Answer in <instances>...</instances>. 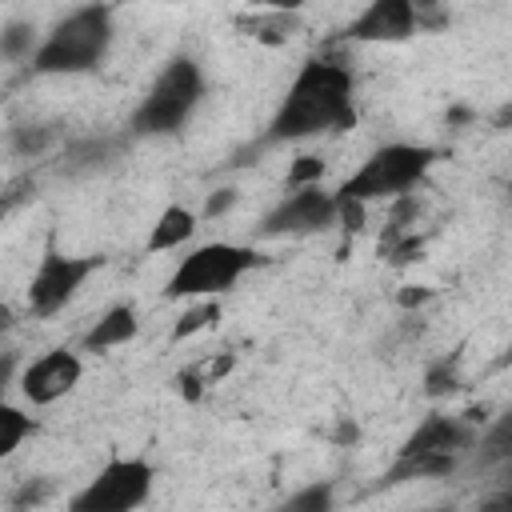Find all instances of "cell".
<instances>
[{"label":"cell","instance_id":"cell-24","mask_svg":"<svg viewBox=\"0 0 512 512\" xmlns=\"http://www.w3.org/2000/svg\"><path fill=\"white\" fill-rule=\"evenodd\" d=\"M480 448H484V456H480L484 464H492V460H508V452H512V448H508V416H500V420L492 424V432L480 440Z\"/></svg>","mask_w":512,"mask_h":512},{"label":"cell","instance_id":"cell-26","mask_svg":"<svg viewBox=\"0 0 512 512\" xmlns=\"http://www.w3.org/2000/svg\"><path fill=\"white\" fill-rule=\"evenodd\" d=\"M332 200H336V220H340V228H344V232H360V228H364V204L340 200V196H332Z\"/></svg>","mask_w":512,"mask_h":512},{"label":"cell","instance_id":"cell-17","mask_svg":"<svg viewBox=\"0 0 512 512\" xmlns=\"http://www.w3.org/2000/svg\"><path fill=\"white\" fill-rule=\"evenodd\" d=\"M56 140H60V124H20V128H12V136H8V144H12L16 156H40V152H48Z\"/></svg>","mask_w":512,"mask_h":512},{"label":"cell","instance_id":"cell-20","mask_svg":"<svg viewBox=\"0 0 512 512\" xmlns=\"http://www.w3.org/2000/svg\"><path fill=\"white\" fill-rule=\"evenodd\" d=\"M32 52H36V28L28 20H12L0 32V56L4 60H32Z\"/></svg>","mask_w":512,"mask_h":512},{"label":"cell","instance_id":"cell-18","mask_svg":"<svg viewBox=\"0 0 512 512\" xmlns=\"http://www.w3.org/2000/svg\"><path fill=\"white\" fill-rule=\"evenodd\" d=\"M28 436H32V416L24 408L0 400V460L12 456Z\"/></svg>","mask_w":512,"mask_h":512},{"label":"cell","instance_id":"cell-15","mask_svg":"<svg viewBox=\"0 0 512 512\" xmlns=\"http://www.w3.org/2000/svg\"><path fill=\"white\" fill-rule=\"evenodd\" d=\"M240 28H248L264 44H284L300 28V20L296 12H260V16H240Z\"/></svg>","mask_w":512,"mask_h":512},{"label":"cell","instance_id":"cell-14","mask_svg":"<svg viewBox=\"0 0 512 512\" xmlns=\"http://www.w3.org/2000/svg\"><path fill=\"white\" fill-rule=\"evenodd\" d=\"M456 468V456H396V464L380 476V484H404V480H432L448 476Z\"/></svg>","mask_w":512,"mask_h":512},{"label":"cell","instance_id":"cell-3","mask_svg":"<svg viewBox=\"0 0 512 512\" xmlns=\"http://www.w3.org/2000/svg\"><path fill=\"white\" fill-rule=\"evenodd\" d=\"M204 68L192 56H172L160 76L152 80L148 96L136 104L132 112V132L136 136H172L184 128V120L192 116V108L204 96Z\"/></svg>","mask_w":512,"mask_h":512},{"label":"cell","instance_id":"cell-29","mask_svg":"<svg viewBox=\"0 0 512 512\" xmlns=\"http://www.w3.org/2000/svg\"><path fill=\"white\" fill-rule=\"evenodd\" d=\"M236 204V192L232 188H216L212 196H208V204H204V216H220V212H228Z\"/></svg>","mask_w":512,"mask_h":512},{"label":"cell","instance_id":"cell-10","mask_svg":"<svg viewBox=\"0 0 512 512\" xmlns=\"http://www.w3.org/2000/svg\"><path fill=\"white\" fill-rule=\"evenodd\" d=\"M416 4L412 0H372L352 24H348V40L360 44H396L408 40L416 32Z\"/></svg>","mask_w":512,"mask_h":512},{"label":"cell","instance_id":"cell-19","mask_svg":"<svg viewBox=\"0 0 512 512\" xmlns=\"http://www.w3.org/2000/svg\"><path fill=\"white\" fill-rule=\"evenodd\" d=\"M220 320V300H192L188 312H180V320L172 324V340H188L204 328H212Z\"/></svg>","mask_w":512,"mask_h":512},{"label":"cell","instance_id":"cell-30","mask_svg":"<svg viewBox=\"0 0 512 512\" xmlns=\"http://www.w3.org/2000/svg\"><path fill=\"white\" fill-rule=\"evenodd\" d=\"M180 392H184L188 400H200V396H204V376H200V372H180Z\"/></svg>","mask_w":512,"mask_h":512},{"label":"cell","instance_id":"cell-33","mask_svg":"<svg viewBox=\"0 0 512 512\" xmlns=\"http://www.w3.org/2000/svg\"><path fill=\"white\" fill-rule=\"evenodd\" d=\"M12 324H16V316H12V308H8L4 300H0V332H8Z\"/></svg>","mask_w":512,"mask_h":512},{"label":"cell","instance_id":"cell-28","mask_svg":"<svg viewBox=\"0 0 512 512\" xmlns=\"http://www.w3.org/2000/svg\"><path fill=\"white\" fill-rule=\"evenodd\" d=\"M396 300H400V308H420V304L432 300V288H424V284H404Z\"/></svg>","mask_w":512,"mask_h":512},{"label":"cell","instance_id":"cell-13","mask_svg":"<svg viewBox=\"0 0 512 512\" xmlns=\"http://www.w3.org/2000/svg\"><path fill=\"white\" fill-rule=\"evenodd\" d=\"M192 232H196V216H192L188 208H180V204H168V208L156 216V224H152L144 248H148V252H172V248L188 244Z\"/></svg>","mask_w":512,"mask_h":512},{"label":"cell","instance_id":"cell-4","mask_svg":"<svg viewBox=\"0 0 512 512\" xmlns=\"http://www.w3.org/2000/svg\"><path fill=\"white\" fill-rule=\"evenodd\" d=\"M436 156L440 152L428 148V144H384L340 184L336 196L340 200H356V204L408 196V188L416 180H424V172L436 164Z\"/></svg>","mask_w":512,"mask_h":512},{"label":"cell","instance_id":"cell-6","mask_svg":"<svg viewBox=\"0 0 512 512\" xmlns=\"http://www.w3.org/2000/svg\"><path fill=\"white\" fill-rule=\"evenodd\" d=\"M156 472L140 456H112L84 488L68 496V512H136L152 496Z\"/></svg>","mask_w":512,"mask_h":512},{"label":"cell","instance_id":"cell-21","mask_svg":"<svg viewBox=\"0 0 512 512\" xmlns=\"http://www.w3.org/2000/svg\"><path fill=\"white\" fill-rule=\"evenodd\" d=\"M52 492H56V480L52 476H32V480H20V488L12 492V512H32V508H40L44 500H52Z\"/></svg>","mask_w":512,"mask_h":512},{"label":"cell","instance_id":"cell-9","mask_svg":"<svg viewBox=\"0 0 512 512\" xmlns=\"http://www.w3.org/2000/svg\"><path fill=\"white\" fill-rule=\"evenodd\" d=\"M84 376V360L72 352V348H48L44 356H36L32 364H24L20 372V392L28 404L44 408V404H56L64 400Z\"/></svg>","mask_w":512,"mask_h":512},{"label":"cell","instance_id":"cell-1","mask_svg":"<svg viewBox=\"0 0 512 512\" xmlns=\"http://www.w3.org/2000/svg\"><path fill=\"white\" fill-rule=\"evenodd\" d=\"M352 124H356L352 72L344 68V60L316 56L288 84L260 144H288V140H308L320 132H348Z\"/></svg>","mask_w":512,"mask_h":512},{"label":"cell","instance_id":"cell-11","mask_svg":"<svg viewBox=\"0 0 512 512\" xmlns=\"http://www.w3.org/2000/svg\"><path fill=\"white\" fill-rule=\"evenodd\" d=\"M476 428L464 424L460 416H444V412H432L416 424V432L404 440L400 456H460L476 444Z\"/></svg>","mask_w":512,"mask_h":512},{"label":"cell","instance_id":"cell-2","mask_svg":"<svg viewBox=\"0 0 512 512\" xmlns=\"http://www.w3.org/2000/svg\"><path fill=\"white\" fill-rule=\"evenodd\" d=\"M116 36L112 8L108 4H84L68 12L32 52V72L36 76H80L100 68Z\"/></svg>","mask_w":512,"mask_h":512},{"label":"cell","instance_id":"cell-23","mask_svg":"<svg viewBox=\"0 0 512 512\" xmlns=\"http://www.w3.org/2000/svg\"><path fill=\"white\" fill-rule=\"evenodd\" d=\"M456 388H460V368H456V360H436V364L424 372V392H428L432 400L452 396Z\"/></svg>","mask_w":512,"mask_h":512},{"label":"cell","instance_id":"cell-25","mask_svg":"<svg viewBox=\"0 0 512 512\" xmlns=\"http://www.w3.org/2000/svg\"><path fill=\"white\" fill-rule=\"evenodd\" d=\"M320 176H324V160H320V156H296V164L288 168V184H292V188L320 184Z\"/></svg>","mask_w":512,"mask_h":512},{"label":"cell","instance_id":"cell-8","mask_svg":"<svg viewBox=\"0 0 512 512\" xmlns=\"http://www.w3.org/2000/svg\"><path fill=\"white\" fill-rule=\"evenodd\" d=\"M336 224V200L332 192H324L320 184L308 188H292L264 220H260V236H312Z\"/></svg>","mask_w":512,"mask_h":512},{"label":"cell","instance_id":"cell-22","mask_svg":"<svg viewBox=\"0 0 512 512\" xmlns=\"http://www.w3.org/2000/svg\"><path fill=\"white\" fill-rule=\"evenodd\" d=\"M104 160H112V140H84V144L68 148L64 168L68 172H84V168H100Z\"/></svg>","mask_w":512,"mask_h":512},{"label":"cell","instance_id":"cell-7","mask_svg":"<svg viewBox=\"0 0 512 512\" xmlns=\"http://www.w3.org/2000/svg\"><path fill=\"white\" fill-rule=\"evenodd\" d=\"M96 256H64L60 248H48L28 280V312L32 316H56L96 272Z\"/></svg>","mask_w":512,"mask_h":512},{"label":"cell","instance_id":"cell-27","mask_svg":"<svg viewBox=\"0 0 512 512\" xmlns=\"http://www.w3.org/2000/svg\"><path fill=\"white\" fill-rule=\"evenodd\" d=\"M32 196V180L28 176H20V180H12V184H4V192H0V216H8L16 204H24Z\"/></svg>","mask_w":512,"mask_h":512},{"label":"cell","instance_id":"cell-16","mask_svg":"<svg viewBox=\"0 0 512 512\" xmlns=\"http://www.w3.org/2000/svg\"><path fill=\"white\" fill-rule=\"evenodd\" d=\"M332 504H336L332 484H328V480H316V484H308V488H296L288 500H280V504L268 508V512H332Z\"/></svg>","mask_w":512,"mask_h":512},{"label":"cell","instance_id":"cell-34","mask_svg":"<svg viewBox=\"0 0 512 512\" xmlns=\"http://www.w3.org/2000/svg\"><path fill=\"white\" fill-rule=\"evenodd\" d=\"M432 512H456V508H452V504H444V508H432Z\"/></svg>","mask_w":512,"mask_h":512},{"label":"cell","instance_id":"cell-32","mask_svg":"<svg viewBox=\"0 0 512 512\" xmlns=\"http://www.w3.org/2000/svg\"><path fill=\"white\" fill-rule=\"evenodd\" d=\"M476 512H512V496L508 492H500V496H492V500H484Z\"/></svg>","mask_w":512,"mask_h":512},{"label":"cell","instance_id":"cell-12","mask_svg":"<svg viewBox=\"0 0 512 512\" xmlns=\"http://www.w3.org/2000/svg\"><path fill=\"white\" fill-rule=\"evenodd\" d=\"M136 332H140L136 308H132V304H116V308H108V312H104V316H100V320L88 328L84 348H88V352H108V348L128 344Z\"/></svg>","mask_w":512,"mask_h":512},{"label":"cell","instance_id":"cell-31","mask_svg":"<svg viewBox=\"0 0 512 512\" xmlns=\"http://www.w3.org/2000/svg\"><path fill=\"white\" fill-rule=\"evenodd\" d=\"M12 376H16V352H0V392L12 384Z\"/></svg>","mask_w":512,"mask_h":512},{"label":"cell","instance_id":"cell-5","mask_svg":"<svg viewBox=\"0 0 512 512\" xmlns=\"http://www.w3.org/2000/svg\"><path fill=\"white\" fill-rule=\"evenodd\" d=\"M256 264H260L256 248L212 240V244L192 248V252L176 264V272L168 276V288H164V292H168L172 300H216L220 292L236 288L240 276H248Z\"/></svg>","mask_w":512,"mask_h":512}]
</instances>
